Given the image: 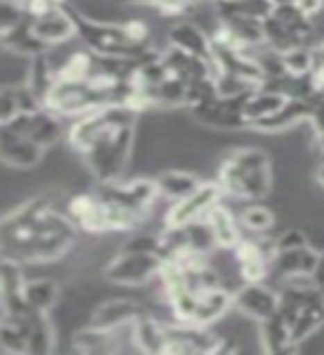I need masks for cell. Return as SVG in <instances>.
Returning a JSON list of instances; mask_svg holds the SVG:
<instances>
[{"instance_id": "cell-10", "label": "cell", "mask_w": 324, "mask_h": 355, "mask_svg": "<svg viewBox=\"0 0 324 355\" xmlns=\"http://www.w3.org/2000/svg\"><path fill=\"white\" fill-rule=\"evenodd\" d=\"M275 255V240L264 242L242 236V240L233 247V258L240 266L244 282H262L269 275V266H273Z\"/></svg>"}, {"instance_id": "cell-31", "label": "cell", "mask_w": 324, "mask_h": 355, "mask_svg": "<svg viewBox=\"0 0 324 355\" xmlns=\"http://www.w3.org/2000/svg\"><path fill=\"white\" fill-rule=\"evenodd\" d=\"M155 184H158L160 196L169 200H182L189 193H194L203 182H200L194 173H187V171H164L155 178Z\"/></svg>"}, {"instance_id": "cell-30", "label": "cell", "mask_w": 324, "mask_h": 355, "mask_svg": "<svg viewBox=\"0 0 324 355\" xmlns=\"http://www.w3.org/2000/svg\"><path fill=\"white\" fill-rule=\"evenodd\" d=\"M289 98L275 94V92H266V89H255V92L249 94L247 103H244L242 107V114L244 118H247L249 125H253V122H258L266 116L275 114L278 109H280Z\"/></svg>"}, {"instance_id": "cell-37", "label": "cell", "mask_w": 324, "mask_h": 355, "mask_svg": "<svg viewBox=\"0 0 324 355\" xmlns=\"http://www.w3.org/2000/svg\"><path fill=\"white\" fill-rule=\"evenodd\" d=\"M187 233H189V247H191L196 253L207 255L209 251H214L218 247L214 231H211V225L207 222V218H200L196 222H189Z\"/></svg>"}, {"instance_id": "cell-1", "label": "cell", "mask_w": 324, "mask_h": 355, "mask_svg": "<svg viewBox=\"0 0 324 355\" xmlns=\"http://www.w3.org/2000/svg\"><path fill=\"white\" fill-rule=\"evenodd\" d=\"M78 227L49 196L31 198L3 218L0 249L3 260L36 264L58 260L74 247Z\"/></svg>"}, {"instance_id": "cell-6", "label": "cell", "mask_w": 324, "mask_h": 355, "mask_svg": "<svg viewBox=\"0 0 324 355\" xmlns=\"http://www.w3.org/2000/svg\"><path fill=\"white\" fill-rule=\"evenodd\" d=\"M42 107L58 116H85L94 109L111 107V103H109V94L94 87L89 80L76 83V80H62V78H58L53 83L51 92L47 94V98H44Z\"/></svg>"}, {"instance_id": "cell-17", "label": "cell", "mask_w": 324, "mask_h": 355, "mask_svg": "<svg viewBox=\"0 0 324 355\" xmlns=\"http://www.w3.org/2000/svg\"><path fill=\"white\" fill-rule=\"evenodd\" d=\"M169 44L182 49L191 55L207 60L216 69V58H214V42L211 36L200 29L194 22H178V25L169 31Z\"/></svg>"}, {"instance_id": "cell-38", "label": "cell", "mask_w": 324, "mask_h": 355, "mask_svg": "<svg viewBox=\"0 0 324 355\" xmlns=\"http://www.w3.org/2000/svg\"><path fill=\"white\" fill-rule=\"evenodd\" d=\"M214 80H216V87H218V96H222V98L247 96V94H251V92H255V89H258L253 83L242 80V78L225 73V71H216Z\"/></svg>"}, {"instance_id": "cell-55", "label": "cell", "mask_w": 324, "mask_h": 355, "mask_svg": "<svg viewBox=\"0 0 324 355\" xmlns=\"http://www.w3.org/2000/svg\"><path fill=\"white\" fill-rule=\"evenodd\" d=\"M56 3H58V5H60V3H62V0H56Z\"/></svg>"}, {"instance_id": "cell-7", "label": "cell", "mask_w": 324, "mask_h": 355, "mask_svg": "<svg viewBox=\"0 0 324 355\" xmlns=\"http://www.w3.org/2000/svg\"><path fill=\"white\" fill-rule=\"evenodd\" d=\"M96 196L109 205H116V207L147 216V209L153 205V200L160 196V191L155 180L138 178V180H131V182H120V180L100 182Z\"/></svg>"}, {"instance_id": "cell-2", "label": "cell", "mask_w": 324, "mask_h": 355, "mask_svg": "<svg viewBox=\"0 0 324 355\" xmlns=\"http://www.w3.org/2000/svg\"><path fill=\"white\" fill-rule=\"evenodd\" d=\"M289 284L278 295V313L291 327V340L300 347L307 338L324 324V288H320L314 277H287Z\"/></svg>"}, {"instance_id": "cell-34", "label": "cell", "mask_w": 324, "mask_h": 355, "mask_svg": "<svg viewBox=\"0 0 324 355\" xmlns=\"http://www.w3.org/2000/svg\"><path fill=\"white\" fill-rule=\"evenodd\" d=\"M25 300L31 309L47 313L58 302V284L53 280H29L25 282Z\"/></svg>"}, {"instance_id": "cell-25", "label": "cell", "mask_w": 324, "mask_h": 355, "mask_svg": "<svg viewBox=\"0 0 324 355\" xmlns=\"http://www.w3.org/2000/svg\"><path fill=\"white\" fill-rule=\"evenodd\" d=\"M131 338L136 342V347L144 353L160 355L167 349V329L164 322H158L153 318L140 315L131 324Z\"/></svg>"}, {"instance_id": "cell-36", "label": "cell", "mask_w": 324, "mask_h": 355, "mask_svg": "<svg viewBox=\"0 0 324 355\" xmlns=\"http://www.w3.org/2000/svg\"><path fill=\"white\" fill-rule=\"evenodd\" d=\"M56 71H58V78H62V80H76V83L89 80L94 73V53L76 51L62 62L60 69H56Z\"/></svg>"}, {"instance_id": "cell-53", "label": "cell", "mask_w": 324, "mask_h": 355, "mask_svg": "<svg viewBox=\"0 0 324 355\" xmlns=\"http://www.w3.org/2000/svg\"><path fill=\"white\" fill-rule=\"evenodd\" d=\"M318 142H320V149H322V151H324V133H322V136H320V138H318Z\"/></svg>"}, {"instance_id": "cell-14", "label": "cell", "mask_w": 324, "mask_h": 355, "mask_svg": "<svg viewBox=\"0 0 324 355\" xmlns=\"http://www.w3.org/2000/svg\"><path fill=\"white\" fill-rule=\"evenodd\" d=\"M278 304H280V295L262 286V282H247L233 293V306L258 322L275 315Z\"/></svg>"}, {"instance_id": "cell-18", "label": "cell", "mask_w": 324, "mask_h": 355, "mask_svg": "<svg viewBox=\"0 0 324 355\" xmlns=\"http://www.w3.org/2000/svg\"><path fill=\"white\" fill-rule=\"evenodd\" d=\"M160 58L167 64V69H169L173 76L180 78V80H185L187 85L196 83V80H203V78H209V76H216V69L207 60L178 49V47H173V44H169V49H167Z\"/></svg>"}, {"instance_id": "cell-20", "label": "cell", "mask_w": 324, "mask_h": 355, "mask_svg": "<svg viewBox=\"0 0 324 355\" xmlns=\"http://www.w3.org/2000/svg\"><path fill=\"white\" fill-rule=\"evenodd\" d=\"M318 260L320 253L311 244H305V247L298 249L278 251L273 266L282 277H311L318 266Z\"/></svg>"}, {"instance_id": "cell-33", "label": "cell", "mask_w": 324, "mask_h": 355, "mask_svg": "<svg viewBox=\"0 0 324 355\" xmlns=\"http://www.w3.org/2000/svg\"><path fill=\"white\" fill-rule=\"evenodd\" d=\"M56 80H58V71L49 64L47 53H40L36 58H31L27 85L31 87V92L40 98V103H44V98H47V94L51 92Z\"/></svg>"}, {"instance_id": "cell-15", "label": "cell", "mask_w": 324, "mask_h": 355, "mask_svg": "<svg viewBox=\"0 0 324 355\" xmlns=\"http://www.w3.org/2000/svg\"><path fill=\"white\" fill-rule=\"evenodd\" d=\"M44 149L27 136H20L5 127H0V158L9 166H18V169H29L36 166L42 160Z\"/></svg>"}, {"instance_id": "cell-23", "label": "cell", "mask_w": 324, "mask_h": 355, "mask_svg": "<svg viewBox=\"0 0 324 355\" xmlns=\"http://www.w3.org/2000/svg\"><path fill=\"white\" fill-rule=\"evenodd\" d=\"M0 42H3V47L7 51H14L20 55H31V58H36L40 53H47V49H49V44L42 42L36 33H33L29 18H25L14 29L0 33Z\"/></svg>"}, {"instance_id": "cell-46", "label": "cell", "mask_w": 324, "mask_h": 355, "mask_svg": "<svg viewBox=\"0 0 324 355\" xmlns=\"http://www.w3.org/2000/svg\"><path fill=\"white\" fill-rule=\"evenodd\" d=\"M196 3H198V0H158L155 7H158L160 14H164V16H182Z\"/></svg>"}, {"instance_id": "cell-32", "label": "cell", "mask_w": 324, "mask_h": 355, "mask_svg": "<svg viewBox=\"0 0 324 355\" xmlns=\"http://www.w3.org/2000/svg\"><path fill=\"white\" fill-rule=\"evenodd\" d=\"M149 94L153 107H178V105H187V83L180 80L178 76L164 78L160 85L144 89Z\"/></svg>"}, {"instance_id": "cell-5", "label": "cell", "mask_w": 324, "mask_h": 355, "mask_svg": "<svg viewBox=\"0 0 324 355\" xmlns=\"http://www.w3.org/2000/svg\"><path fill=\"white\" fill-rule=\"evenodd\" d=\"M133 122L136 120L111 125L103 136L83 153L87 166L98 178V182L120 180V175L125 171L127 160H129L131 144H133Z\"/></svg>"}, {"instance_id": "cell-39", "label": "cell", "mask_w": 324, "mask_h": 355, "mask_svg": "<svg viewBox=\"0 0 324 355\" xmlns=\"http://www.w3.org/2000/svg\"><path fill=\"white\" fill-rule=\"evenodd\" d=\"M284 58V67L289 73H296V76H305V73H311L316 67V51L309 49L307 44L305 47H298V49H291L282 53Z\"/></svg>"}, {"instance_id": "cell-4", "label": "cell", "mask_w": 324, "mask_h": 355, "mask_svg": "<svg viewBox=\"0 0 324 355\" xmlns=\"http://www.w3.org/2000/svg\"><path fill=\"white\" fill-rule=\"evenodd\" d=\"M71 16L76 20L78 36L83 38L89 51H94L98 55H125V58H133L140 62L158 58L155 51L149 49V42L133 40L125 25L98 22L78 14V11H71Z\"/></svg>"}, {"instance_id": "cell-35", "label": "cell", "mask_w": 324, "mask_h": 355, "mask_svg": "<svg viewBox=\"0 0 324 355\" xmlns=\"http://www.w3.org/2000/svg\"><path fill=\"white\" fill-rule=\"evenodd\" d=\"M271 16H275L282 22L284 27H289L298 36H302L305 40H309L311 31H314V25H311V18L300 9L296 3H284V5H275Z\"/></svg>"}, {"instance_id": "cell-47", "label": "cell", "mask_w": 324, "mask_h": 355, "mask_svg": "<svg viewBox=\"0 0 324 355\" xmlns=\"http://www.w3.org/2000/svg\"><path fill=\"white\" fill-rule=\"evenodd\" d=\"M309 122L318 131V136H322V133H324V94L314 98V107H311Z\"/></svg>"}, {"instance_id": "cell-13", "label": "cell", "mask_w": 324, "mask_h": 355, "mask_svg": "<svg viewBox=\"0 0 324 355\" xmlns=\"http://www.w3.org/2000/svg\"><path fill=\"white\" fill-rule=\"evenodd\" d=\"M3 320L14 322L22 331L29 344V355H47L53 351V327L44 311L29 306L18 315H3Z\"/></svg>"}, {"instance_id": "cell-8", "label": "cell", "mask_w": 324, "mask_h": 355, "mask_svg": "<svg viewBox=\"0 0 324 355\" xmlns=\"http://www.w3.org/2000/svg\"><path fill=\"white\" fill-rule=\"evenodd\" d=\"M162 258L158 253H125L120 251L105 266V277L114 284L136 286L147 282L151 275L160 273Z\"/></svg>"}, {"instance_id": "cell-3", "label": "cell", "mask_w": 324, "mask_h": 355, "mask_svg": "<svg viewBox=\"0 0 324 355\" xmlns=\"http://www.w3.org/2000/svg\"><path fill=\"white\" fill-rule=\"evenodd\" d=\"M220 189L227 196L242 200H260L269 193L271 166L269 155L260 149H238L227 155L218 169Z\"/></svg>"}, {"instance_id": "cell-26", "label": "cell", "mask_w": 324, "mask_h": 355, "mask_svg": "<svg viewBox=\"0 0 324 355\" xmlns=\"http://www.w3.org/2000/svg\"><path fill=\"white\" fill-rule=\"evenodd\" d=\"M260 338H262L264 351L273 353V355L293 353L298 349L291 340V327L287 324L278 311H275V315H271L269 320L260 322Z\"/></svg>"}, {"instance_id": "cell-49", "label": "cell", "mask_w": 324, "mask_h": 355, "mask_svg": "<svg viewBox=\"0 0 324 355\" xmlns=\"http://www.w3.org/2000/svg\"><path fill=\"white\" fill-rule=\"evenodd\" d=\"M314 282L320 286V288H324V253H320V260H318V266H316V271H314Z\"/></svg>"}, {"instance_id": "cell-19", "label": "cell", "mask_w": 324, "mask_h": 355, "mask_svg": "<svg viewBox=\"0 0 324 355\" xmlns=\"http://www.w3.org/2000/svg\"><path fill=\"white\" fill-rule=\"evenodd\" d=\"M65 211L80 231L103 233V200L96 193L74 196Z\"/></svg>"}, {"instance_id": "cell-24", "label": "cell", "mask_w": 324, "mask_h": 355, "mask_svg": "<svg viewBox=\"0 0 324 355\" xmlns=\"http://www.w3.org/2000/svg\"><path fill=\"white\" fill-rule=\"evenodd\" d=\"M205 218L211 225V231H214L220 249H233L242 240V231H240L238 220L225 205H220V202L214 205L207 211Z\"/></svg>"}, {"instance_id": "cell-54", "label": "cell", "mask_w": 324, "mask_h": 355, "mask_svg": "<svg viewBox=\"0 0 324 355\" xmlns=\"http://www.w3.org/2000/svg\"><path fill=\"white\" fill-rule=\"evenodd\" d=\"M205 3H211V5H214V7H216L218 3H222V0H205Z\"/></svg>"}, {"instance_id": "cell-21", "label": "cell", "mask_w": 324, "mask_h": 355, "mask_svg": "<svg viewBox=\"0 0 324 355\" xmlns=\"http://www.w3.org/2000/svg\"><path fill=\"white\" fill-rule=\"evenodd\" d=\"M140 315H144V309L133 300H109L96 309L92 324L116 331L125 324H133Z\"/></svg>"}, {"instance_id": "cell-12", "label": "cell", "mask_w": 324, "mask_h": 355, "mask_svg": "<svg viewBox=\"0 0 324 355\" xmlns=\"http://www.w3.org/2000/svg\"><path fill=\"white\" fill-rule=\"evenodd\" d=\"M247 96H238V98H214L207 105L194 107L191 114L196 120H200L203 125H211V127H222V129H240L247 127L249 122L242 114V107L247 103Z\"/></svg>"}, {"instance_id": "cell-40", "label": "cell", "mask_w": 324, "mask_h": 355, "mask_svg": "<svg viewBox=\"0 0 324 355\" xmlns=\"http://www.w3.org/2000/svg\"><path fill=\"white\" fill-rule=\"evenodd\" d=\"M0 347H3L5 353L29 355V344L25 336H22V331L9 320H3V324H0Z\"/></svg>"}, {"instance_id": "cell-44", "label": "cell", "mask_w": 324, "mask_h": 355, "mask_svg": "<svg viewBox=\"0 0 324 355\" xmlns=\"http://www.w3.org/2000/svg\"><path fill=\"white\" fill-rule=\"evenodd\" d=\"M18 114H20V107L16 100V89L3 87V94H0V120H3V125L11 118H16Z\"/></svg>"}, {"instance_id": "cell-22", "label": "cell", "mask_w": 324, "mask_h": 355, "mask_svg": "<svg viewBox=\"0 0 324 355\" xmlns=\"http://www.w3.org/2000/svg\"><path fill=\"white\" fill-rule=\"evenodd\" d=\"M311 107H314V100H298V98H289L287 103L275 111V114L266 116L258 122H253V129L260 131H280L287 127H293L298 122L309 120L311 116Z\"/></svg>"}, {"instance_id": "cell-43", "label": "cell", "mask_w": 324, "mask_h": 355, "mask_svg": "<svg viewBox=\"0 0 324 355\" xmlns=\"http://www.w3.org/2000/svg\"><path fill=\"white\" fill-rule=\"evenodd\" d=\"M27 18L25 7L18 0H3V9H0V33L14 29Z\"/></svg>"}, {"instance_id": "cell-45", "label": "cell", "mask_w": 324, "mask_h": 355, "mask_svg": "<svg viewBox=\"0 0 324 355\" xmlns=\"http://www.w3.org/2000/svg\"><path fill=\"white\" fill-rule=\"evenodd\" d=\"M307 238H305V233L302 231H298V229H291V231H284L282 236H278L275 238V249L278 251H289V249H298V247H305Z\"/></svg>"}, {"instance_id": "cell-48", "label": "cell", "mask_w": 324, "mask_h": 355, "mask_svg": "<svg viewBox=\"0 0 324 355\" xmlns=\"http://www.w3.org/2000/svg\"><path fill=\"white\" fill-rule=\"evenodd\" d=\"M296 5L305 11L309 18H314L316 14H320V9L324 5V0H296Z\"/></svg>"}, {"instance_id": "cell-51", "label": "cell", "mask_w": 324, "mask_h": 355, "mask_svg": "<svg viewBox=\"0 0 324 355\" xmlns=\"http://www.w3.org/2000/svg\"><path fill=\"white\" fill-rule=\"evenodd\" d=\"M318 182L324 187V164H320V169H318Z\"/></svg>"}, {"instance_id": "cell-50", "label": "cell", "mask_w": 324, "mask_h": 355, "mask_svg": "<svg viewBox=\"0 0 324 355\" xmlns=\"http://www.w3.org/2000/svg\"><path fill=\"white\" fill-rule=\"evenodd\" d=\"M314 51H316V62L324 64V42L320 44V47H316Z\"/></svg>"}, {"instance_id": "cell-52", "label": "cell", "mask_w": 324, "mask_h": 355, "mask_svg": "<svg viewBox=\"0 0 324 355\" xmlns=\"http://www.w3.org/2000/svg\"><path fill=\"white\" fill-rule=\"evenodd\" d=\"M273 5H284V3H296V0H271Z\"/></svg>"}, {"instance_id": "cell-29", "label": "cell", "mask_w": 324, "mask_h": 355, "mask_svg": "<svg viewBox=\"0 0 324 355\" xmlns=\"http://www.w3.org/2000/svg\"><path fill=\"white\" fill-rule=\"evenodd\" d=\"M262 31H264V44H269L271 49L280 51V53H287V51L305 47L307 44V40L302 36H298V33H293L289 27H284L282 22L271 14L262 18Z\"/></svg>"}, {"instance_id": "cell-41", "label": "cell", "mask_w": 324, "mask_h": 355, "mask_svg": "<svg viewBox=\"0 0 324 355\" xmlns=\"http://www.w3.org/2000/svg\"><path fill=\"white\" fill-rule=\"evenodd\" d=\"M242 227L262 236L273 227V214L264 207H247L242 211Z\"/></svg>"}, {"instance_id": "cell-56", "label": "cell", "mask_w": 324, "mask_h": 355, "mask_svg": "<svg viewBox=\"0 0 324 355\" xmlns=\"http://www.w3.org/2000/svg\"><path fill=\"white\" fill-rule=\"evenodd\" d=\"M18 3H22V0H18Z\"/></svg>"}, {"instance_id": "cell-27", "label": "cell", "mask_w": 324, "mask_h": 355, "mask_svg": "<svg viewBox=\"0 0 324 355\" xmlns=\"http://www.w3.org/2000/svg\"><path fill=\"white\" fill-rule=\"evenodd\" d=\"M74 349L80 353H114L118 349L116 338H114V329H103L92 324L89 329L78 331L74 336Z\"/></svg>"}, {"instance_id": "cell-28", "label": "cell", "mask_w": 324, "mask_h": 355, "mask_svg": "<svg viewBox=\"0 0 324 355\" xmlns=\"http://www.w3.org/2000/svg\"><path fill=\"white\" fill-rule=\"evenodd\" d=\"M233 304V297L225 291V288H211L198 295V313H196V324L207 327L211 322L220 320L227 313L229 306Z\"/></svg>"}, {"instance_id": "cell-16", "label": "cell", "mask_w": 324, "mask_h": 355, "mask_svg": "<svg viewBox=\"0 0 324 355\" xmlns=\"http://www.w3.org/2000/svg\"><path fill=\"white\" fill-rule=\"evenodd\" d=\"M29 20H31L33 33H36L42 42H47L49 47L51 44H60L65 40H69L71 36L78 33L71 11H65L60 7L51 9L49 14H44L40 18H29Z\"/></svg>"}, {"instance_id": "cell-11", "label": "cell", "mask_w": 324, "mask_h": 355, "mask_svg": "<svg viewBox=\"0 0 324 355\" xmlns=\"http://www.w3.org/2000/svg\"><path fill=\"white\" fill-rule=\"evenodd\" d=\"M225 193L218 182H203L194 193L182 200H176L164 218V227H185L189 222H196L207 216V211L220 202V196Z\"/></svg>"}, {"instance_id": "cell-42", "label": "cell", "mask_w": 324, "mask_h": 355, "mask_svg": "<svg viewBox=\"0 0 324 355\" xmlns=\"http://www.w3.org/2000/svg\"><path fill=\"white\" fill-rule=\"evenodd\" d=\"M125 253H158L160 251V233H136L125 244Z\"/></svg>"}, {"instance_id": "cell-9", "label": "cell", "mask_w": 324, "mask_h": 355, "mask_svg": "<svg viewBox=\"0 0 324 355\" xmlns=\"http://www.w3.org/2000/svg\"><path fill=\"white\" fill-rule=\"evenodd\" d=\"M3 127L14 133H20V136H27L29 140L40 144L42 149H49L51 144L58 142L65 133L60 116L44 107L38 111H31V114H25V111H22V114H18L16 118L5 122Z\"/></svg>"}]
</instances>
